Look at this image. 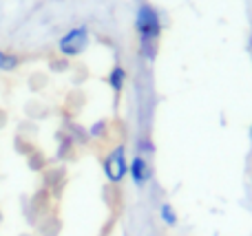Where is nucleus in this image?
I'll use <instances>...</instances> for the list:
<instances>
[{"label": "nucleus", "mask_w": 252, "mask_h": 236, "mask_svg": "<svg viewBox=\"0 0 252 236\" xmlns=\"http://www.w3.org/2000/svg\"><path fill=\"white\" fill-rule=\"evenodd\" d=\"M135 31H137V40H139V53L144 60H153L159 49V40H161V16L153 4L142 2L137 7L135 13Z\"/></svg>", "instance_id": "f257e3e1"}, {"label": "nucleus", "mask_w": 252, "mask_h": 236, "mask_svg": "<svg viewBox=\"0 0 252 236\" xmlns=\"http://www.w3.org/2000/svg\"><path fill=\"white\" fill-rule=\"evenodd\" d=\"M102 166H104V175L111 184H122L124 177L128 175V159H126L124 144L115 146V148L104 157Z\"/></svg>", "instance_id": "f03ea898"}, {"label": "nucleus", "mask_w": 252, "mask_h": 236, "mask_svg": "<svg viewBox=\"0 0 252 236\" xmlns=\"http://www.w3.org/2000/svg\"><path fill=\"white\" fill-rule=\"evenodd\" d=\"M89 47V29L84 25L69 29L60 40H58V49L64 57H75L80 53H84V49Z\"/></svg>", "instance_id": "7ed1b4c3"}, {"label": "nucleus", "mask_w": 252, "mask_h": 236, "mask_svg": "<svg viewBox=\"0 0 252 236\" xmlns=\"http://www.w3.org/2000/svg\"><path fill=\"white\" fill-rule=\"evenodd\" d=\"M128 175H130V181L135 184V188H144V185L151 181V163L144 155H135L128 163Z\"/></svg>", "instance_id": "20e7f679"}, {"label": "nucleus", "mask_w": 252, "mask_h": 236, "mask_svg": "<svg viewBox=\"0 0 252 236\" xmlns=\"http://www.w3.org/2000/svg\"><path fill=\"white\" fill-rule=\"evenodd\" d=\"M106 82H109V86L113 88V93H122L124 91V84H126V69L122 64H115L113 69L109 71Z\"/></svg>", "instance_id": "39448f33"}, {"label": "nucleus", "mask_w": 252, "mask_h": 236, "mask_svg": "<svg viewBox=\"0 0 252 236\" xmlns=\"http://www.w3.org/2000/svg\"><path fill=\"white\" fill-rule=\"evenodd\" d=\"M159 216H161V221H164L168 228H175V225L179 223V216H177V212H175V208L170 206V203H161L159 206Z\"/></svg>", "instance_id": "423d86ee"}, {"label": "nucleus", "mask_w": 252, "mask_h": 236, "mask_svg": "<svg viewBox=\"0 0 252 236\" xmlns=\"http://www.w3.org/2000/svg\"><path fill=\"white\" fill-rule=\"evenodd\" d=\"M18 64H20V60H18L13 53L0 51V71H13Z\"/></svg>", "instance_id": "0eeeda50"}, {"label": "nucleus", "mask_w": 252, "mask_h": 236, "mask_svg": "<svg viewBox=\"0 0 252 236\" xmlns=\"http://www.w3.org/2000/svg\"><path fill=\"white\" fill-rule=\"evenodd\" d=\"M106 128H109V124H106L104 119H102V122H95V124L91 126V131H89V135H91V137H97V139H100V137L106 135Z\"/></svg>", "instance_id": "6e6552de"}, {"label": "nucleus", "mask_w": 252, "mask_h": 236, "mask_svg": "<svg viewBox=\"0 0 252 236\" xmlns=\"http://www.w3.org/2000/svg\"><path fill=\"white\" fill-rule=\"evenodd\" d=\"M151 155L153 153V144H151V139H146V137H144V139H139V144H137V155Z\"/></svg>", "instance_id": "1a4fd4ad"}, {"label": "nucleus", "mask_w": 252, "mask_h": 236, "mask_svg": "<svg viewBox=\"0 0 252 236\" xmlns=\"http://www.w3.org/2000/svg\"><path fill=\"white\" fill-rule=\"evenodd\" d=\"M248 53H250V60H252V35L248 38Z\"/></svg>", "instance_id": "9d476101"}, {"label": "nucleus", "mask_w": 252, "mask_h": 236, "mask_svg": "<svg viewBox=\"0 0 252 236\" xmlns=\"http://www.w3.org/2000/svg\"><path fill=\"white\" fill-rule=\"evenodd\" d=\"M250 141H252V124H250Z\"/></svg>", "instance_id": "9b49d317"}]
</instances>
